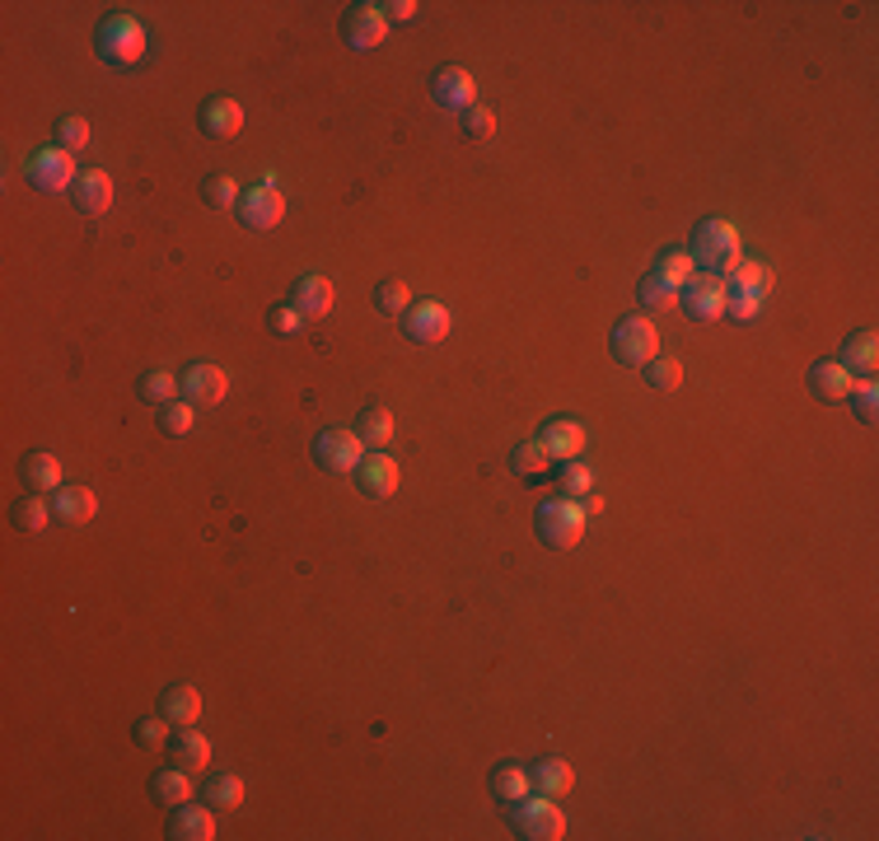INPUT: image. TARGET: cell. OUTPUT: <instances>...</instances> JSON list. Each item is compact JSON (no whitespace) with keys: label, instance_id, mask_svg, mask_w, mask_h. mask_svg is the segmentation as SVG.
I'll return each instance as SVG.
<instances>
[{"label":"cell","instance_id":"obj_46","mask_svg":"<svg viewBox=\"0 0 879 841\" xmlns=\"http://www.w3.org/2000/svg\"><path fill=\"white\" fill-rule=\"evenodd\" d=\"M463 131L473 136V141H486V136L496 131V117H492V108H482V104H473L463 112Z\"/></svg>","mask_w":879,"mask_h":841},{"label":"cell","instance_id":"obj_22","mask_svg":"<svg viewBox=\"0 0 879 841\" xmlns=\"http://www.w3.org/2000/svg\"><path fill=\"white\" fill-rule=\"evenodd\" d=\"M169 757H173V767H183V772H206L211 767V738L202 730L183 725L169 738Z\"/></svg>","mask_w":879,"mask_h":841},{"label":"cell","instance_id":"obj_29","mask_svg":"<svg viewBox=\"0 0 879 841\" xmlns=\"http://www.w3.org/2000/svg\"><path fill=\"white\" fill-rule=\"evenodd\" d=\"M772 290V271L763 262H739L730 277H726V295H753V300H768Z\"/></svg>","mask_w":879,"mask_h":841},{"label":"cell","instance_id":"obj_39","mask_svg":"<svg viewBox=\"0 0 879 841\" xmlns=\"http://www.w3.org/2000/svg\"><path fill=\"white\" fill-rule=\"evenodd\" d=\"M641 369H646V384L655 388V393H674V388L683 384V365L674 356H655V360H646Z\"/></svg>","mask_w":879,"mask_h":841},{"label":"cell","instance_id":"obj_36","mask_svg":"<svg viewBox=\"0 0 879 841\" xmlns=\"http://www.w3.org/2000/svg\"><path fill=\"white\" fill-rule=\"evenodd\" d=\"M131 743H136V748H146V753L169 748V720L164 715H141L131 725Z\"/></svg>","mask_w":879,"mask_h":841},{"label":"cell","instance_id":"obj_7","mask_svg":"<svg viewBox=\"0 0 879 841\" xmlns=\"http://www.w3.org/2000/svg\"><path fill=\"white\" fill-rule=\"evenodd\" d=\"M683 314L697 323H716L726 314V277H711V271H693V281L678 290Z\"/></svg>","mask_w":879,"mask_h":841},{"label":"cell","instance_id":"obj_1","mask_svg":"<svg viewBox=\"0 0 879 841\" xmlns=\"http://www.w3.org/2000/svg\"><path fill=\"white\" fill-rule=\"evenodd\" d=\"M688 258H693L701 271H711V277H730V271L744 262V258H739V229H735L730 220H720V215L701 220V225L693 229Z\"/></svg>","mask_w":879,"mask_h":841},{"label":"cell","instance_id":"obj_25","mask_svg":"<svg viewBox=\"0 0 879 841\" xmlns=\"http://www.w3.org/2000/svg\"><path fill=\"white\" fill-rule=\"evenodd\" d=\"M290 304H296L304 319H328L332 304H337V290H332L328 277H300L296 281V300H290Z\"/></svg>","mask_w":879,"mask_h":841},{"label":"cell","instance_id":"obj_32","mask_svg":"<svg viewBox=\"0 0 879 841\" xmlns=\"http://www.w3.org/2000/svg\"><path fill=\"white\" fill-rule=\"evenodd\" d=\"M356 435L369 449H384L388 440H394V412H388V407H365V412L356 417Z\"/></svg>","mask_w":879,"mask_h":841},{"label":"cell","instance_id":"obj_24","mask_svg":"<svg viewBox=\"0 0 879 841\" xmlns=\"http://www.w3.org/2000/svg\"><path fill=\"white\" fill-rule=\"evenodd\" d=\"M52 515L62 524H89L99 515V496L89 492V486H62V492H52Z\"/></svg>","mask_w":879,"mask_h":841},{"label":"cell","instance_id":"obj_34","mask_svg":"<svg viewBox=\"0 0 879 841\" xmlns=\"http://www.w3.org/2000/svg\"><path fill=\"white\" fill-rule=\"evenodd\" d=\"M136 393H141V402L164 407L183 393V379L173 375V369H150V375H141V384H136Z\"/></svg>","mask_w":879,"mask_h":841},{"label":"cell","instance_id":"obj_23","mask_svg":"<svg viewBox=\"0 0 879 841\" xmlns=\"http://www.w3.org/2000/svg\"><path fill=\"white\" fill-rule=\"evenodd\" d=\"M529 786H534V795H548V799L571 795L576 772H571V762H566V757H538L529 767Z\"/></svg>","mask_w":879,"mask_h":841},{"label":"cell","instance_id":"obj_4","mask_svg":"<svg viewBox=\"0 0 879 841\" xmlns=\"http://www.w3.org/2000/svg\"><path fill=\"white\" fill-rule=\"evenodd\" d=\"M511 828L524 841H561L566 837V813L548 795H524L511 805Z\"/></svg>","mask_w":879,"mask_h":841},{"label":"cell","instance_id":"obj_33","mask_svg":"<svg viewBox=\"0 0 879 841\" xmlns=\"http://www.w3.org/2000/svg\"><path fill=\"white\" fill-rule=\"evenodd\" d=\"M557 492L566 496V500H585L594 492V473H590V463H580V459H566V463H557Z\"/></svg>","mask_w":879,"mask_h":841},{"label":"cell","instance_id":"obj_16","mask_svg":"<svg viewBox=\"0 0 879 841\" xmlns=\"http://www.w3.org/2000/svg\"><path fill=\"white\" fill-rule=\"evenodd\" d=\"M169 837L173 841H211L216 837V809L211 805H179L169 809Z\"/></svg>","mask_w":879,"mask_h":841},{"label":"cell","instance_id":"obj_11","mask_svg":"<svg viewBox=\"0 0 879 841\" xmlns=\"http://www.w3.org/2000/svg\"><path fill=\"white\" fill-rule=\"evenodd\" d=\"M234 215H239L244 229H277L286 220V197L277 187H253L239 197V206H234Z\"/></svg>","mask_w":879,"mask_h":841},{"label":"cell","instance_id":"obj_26","mask_svg":"<svg viewBox=\"0 0 879 841\" xmlns=\"http://www.w3.org/2000/svg\"><path fill=\"white\" fill-rule=\"evenodd\" d=\"M837 365H847L851 375H861V379H875V369H879V337H875V327L851 332L847 346H843V360H837Z\"/></svg>","mask_w":879,"mask_h":841},{"label":"cell","instance_id":"obj_15","mask_svg":"<svg viewBox=\"0 0 879 841\" xmlns=\"http://www.w3.org/2000/svg\"><path fill=\"white\" fill-rule=\"evenodd\" d=\"M19 482L29 486L33 496H47V492H62V459L47 454V449H33V454L19 459Z\"/></svg>","mask_w":879,"mask_h":841},{"label":"cell","instance_id":"obj_44","mask_svg":"<svg viewBox=\"0 0 879 841\" xmlns=\"http://www.w3.org/2000/svg\"><path fill=\"white\" fill-rule=\"evenodd\" d=\"M89 122H85V117H62V122H56V145H62V150H85L89 145Z\"/></svg>","mask_w":879,"mask_h":841},{"label":"cell","instance_id":"obj_47","mask_svg":"<svg viewBox=\"0 0 879 841\" xmlns=\"http://www.w3.org/2000/svg\"><path fill=\"white\" fill-rule=\"evenodd\" d=\"M726 314L735 323H753L758 314H763V300H753V295H726Z\"/></svg>","mask_w":879,"mask_h":841},{"label":"cell","instance_id":"obj_31","mask_svg":"<svg viewBox=\"0 0 879 841\" xmlns=\"http://www.w3.org/2000/svg\"><path fill=\"white\" fill-rule=\"evenodd\" d=\"M492 795L501 799V805H515V799L534 795V786H529V772H524V767H515V762H501V767L492 772Z\"/></svg>","mask_w":879,"mask_h":841},{"label":"cell","instance_id":"obj_40","mask_svg":"<svg viewBox=\"0 0 879 841\" xmlns=\"http://www.w3.org/2000/svg\"><path fill=\"white\" fill-rule=\"evenodd\" d=\"M239 197H244V192H239V183H234L229 173H206V179H202V202L206 206H239Z\"/></svg>","mask_w":879,"mask_h":841},{"label":"cell","instance_id":"obj_10","mask_svg":"<svg viewBox=\"0 0 879 841\" xmlns=\"http://www.w3.org/2000/svg\"><path fill=\"white\" fill-rule=\"evenodd\" d=\"M449 327H454V319H449V309L440 300H426V304H412L403 314V332L412 337L417 346H440L449 337Z\"/></svg>","mask_w":879,"mask_h":841},{"label":"cell","instance_id":"obj_41","mask_svg":"<svg viewBox=\"0 0 879 841\" xmlns=\"http://www.w3.org/2000/svg\"><path fill=\"white\" fill-rule=\"evenodd\" d=\"M693 271H697V262H693V258H688V252H683V248H674V252H664V258H660L655 277H664V281H669L674 290H683V285L693 281Z\"/></svg>","mask_w":879,"mask_h":841},{"label":"cell","instance_id":"obj_45","mask_svg":"<svg viewBox=\"0 0 879 841\" xmlns=\"http://www.w3.org/2000/svg\"><path fill=\"white\" fill-rule=\"evenodd\" d=\"M851 402H856V417H861L866 425H875V417H879V384L875 379H856Z\"/></svg>","mask_w":879,"mask_h":841},{"label":"cell","instance_id":"obj_12","mask_svg":"<svg viewBox=\"0 0 879 841\" xmlns=\"http://www.w3.org/2000/svg\"><path fill=\"white\" fill-rule=\"evenodd\" d=\"M225 393H229V375L221 365L197 360V365L183 369V398L192 407H216V402H225Z\"/></svg>","mask_w":879,"mask_h":841},{"label":"cell","instance_id":"obj_43","mask_svg":"<svg viewBox=\"0 0 879 841\" xmlns=\"http://www.w3.org/2000/svg\"><path fill=\"white\" fill-rule=\"evenodd\" d=\"M304 323H309V319L300 314L296 304H271V309H267V327L277 332V337H300Z\"/></svg>","mask_w":879,"mask_h":841},{"label":"cell","instance_id":"obj_20","mask_svg":"<svg viewBox=\"0 0 879 841\" xmlns=\"http://www.w3.org/2000/svg\"><path fill=\"white\" fill-rule=\"evenodd\" d=\"M160 715L169 720V725H197L202 720V692L192 688V682H173V688L160 692Z\"/></svg>","mask_w":879,"mask_h":841},{"label":"cell","instance_id":"obj_35","mask_svg":"<svg viewBox=\"0 0 879 841\" xmlns=\"http://www.w3.org/2000/svg\"><path fill=\"white\" fill-rule=\"evenodd\" d=\"M52 519H56V515H52V505H43L37 496L14 500V510H10V524L19 528V533H43V528H47Z\"/></svg>","mask_w":879,"mask_h":841},{"label":"cell","instance_id":"obj_17","mask_svg":"<svg viewBox=\"0 0 879 841\" xmlns=\"http://www.w3.org/2000/svg\"><path fill=\"white\" fill-rule=\"evenodd\" d=\"M398 459H388V454H365L361 459V467H356V482H361V496H369V500H384V496H394L398 492Z\"/></svg>","mask_w":879,"mask_h":841},{"label":"cell","instance_id":"obj_19","mask_svg":"<svg viewBox=\"0 0 879 841\" xmlns=\"http://www.w3.org/2000/svg\"><path fill=\"white\" fill-rule=\"evenodd\" d=\"M810 388H814V398H824V402H847L851 388H856V375L837 360H814L810 365Z\"/></svg>","mask_w":879,"mask_h":841},{"label":"cell","instance_id":"obj_13","mask_svg":"<svg viewBox=\"0 0 879 841\" xmlns=\"http://www.w3.org/2000/svg\"><path fill=\"white\" fill-rule=\"evenodd\" d=\"M538 444L548 449V454H553L557 463H566V459H580V454H585V444H590V435H585V425H580L576 417H557V421H543Z\"/></svg>","mask_w":879,"mask_h":841},{"label":"cell","instance_id":"obj_38","mask_svg":"<svg viewBox=\"0 0 879 841\" xmlns=\"http://www.w3.org/2000/svg\"><path fill=\"white\" fill-rule=\"evenodd\" d=\"M375 309L379 314H407V309H412V290H407V281H398V277L379 281L375 285Z\"/></svg>","mask_w":879,"mask_h":841},{"label":"cell","instance_id":"obj_8","mask_svg":"<svg viewBox=\"0 0 879 841\" xmlns=\"http://www.w3.org/2000/svg\"><path fill=\"white\" fill-rule=\"evenodd\" d=\"M361 459H365V444H361L356 430H323V435L314 440V463L332 477L356 473Z\"/></svg>","mask_w":879,"mask_h":841},{"label":"cell","instance_id":"obj_27","mask_svg":"<svg viewBox=\"0 0 879 841\" xmlns=\"http://www.w3.org/2000/svg\"><path fill=\"white\" fill-rule=\"evenodd\" d=\"M553 454L543 449L538 440H529V444H515V454H511V473L519 477V482H529V486H543L553 477Z\"/></svg>","mask_w":879,"mask_h":841},{"label":"cell","instance_id":"obj_3","mask_svg":"<svg viewBox=\"0 0 879 841\" xmlns=\"http://www.w3.org/2000/svg\"><path fill=\"white\" fill-rule=\"evenodd\" d=\"M585 524H590V515L580 510V500H566V496L543 500L534 510V528H538L543 547H557V552H566V547H576L585 538Z\"/></svg>","mask_w":879,"mask_h":841},{"label":"cell","instance_id":"obj_9","mask_svg":"<svg viewBox=\"0 0 879 841\" xmlns=\"http://www.w3.org/2000/svg\"><path fill=\"white\" fill-rule=\"evenodd\" d=\"M384 33H388L384 6H351L342 14V37H346L351 52H375L384 43Z\"/></svg>","mask_w":879,"mask_h":841},{"label":"cell","instance_id":"obj_28","mask_svg":"<svg viewBox=\"0 0 879 841\" xmlns=\"http://www.w3.org/2000/svg\"><path fill=\"white\" fill-rule=\"evenodd\" d=\"M150 795H154V805H164V809H179V805H187L192 795V772H183V767H164V772H154L150 776Z\"/></svg>","mask_w":879,"mask_h":841},{"label":"cell","instance_id":"obj_21","mask_svg":"<svg viewBox=\"0 0 879 841\" xmlns=\"http://www.w3.org/2000/svg\"><path fill=\"white\" fill-rule=\"evenodd\" d=\"M71 202H75V211H85V215H104L112 206V179L104 169H85L81 179H75V187H71Z\"/></svg>","mask_w":879,"mask_h":841},{"label":"cell","instance_id":"obj_42","mask_svg":"<svg viewBox=\"0 0 879 841\" xmlns=\"http://www.w3.org/2000/svg\"><path fill=\"white\" fill-rule=\"evenodd\" d=\"M636 300H641V309H674V304H678V290L651 271V277L636 285Z\"/></svg>","mask_w":879,"mask_h":841},{"label":"cell","instance_id":"obj_30","mask_svg":"<svg viewBox=\"0 0 879 841\" xmlns=\"http://www.w3.org/2000/svg\"><path fill=\"white\" fill-rule=\"evenodd\" d=\"M202 795H206V805L216 809V813L239 809V805H244V776H234V772H211Z\"/></svg>","mask_w":879,"mask_h":841},{"label":"cell","instance_id":"obj_48","mask_svg":"<svg viewBox=\"0 0 879 841\" xmlns=\"http://www.w3.org/2000/svg\"><path fill=\"white\" fill-rule=\"evenodd\" d=\"M417 0H388V6H384V14L388 19H403V24H407V19H417Z\"/></svg>","mask_w":879,"mask_h":841},{"label":"cell","instance_id":"obj_2","mask_svg":"<svg viewBox=\"0 0 879 841\" xmlns=\"http://www.w3.org/2000/svg\"><path fill=\"white\" fill-rule=\"evenodd\" d=\"M99 56L108 66H141L146 62V52H150V33H146V24L141 19H131V14H108L104 24H99Z\"/></svg>","mask_w":879,"mask_h":841},{"label":"cell","instance_id":"obj_14","mask_svg":"<svg viewBox=\"0 0 879 841\" xmlns=\"http://www.w3.org/2000/svg\"><path fill=\"white\" fill-rule=\"evenodd\" d=\"M431 94H436V104H440V108H449V112H468V108L478 104V80H473V75H468L463 66H444V71L436 75Z\"/></svg>","mask_w":879,"mask_h":841},{"label":"cell","instance_id":"obj_18","mask_svg":"<svg viewBox=\"0 0 879 841\" xmlns=\"http://www.w3.org/2000/svg\"><path fill=\"white\" fill-rule=\"evenodd\" d=\"M197 122L211 141H229V136H239V127H244V108L234 99H225V94H211L197 112Z\"/></svg>","mask_w":879,"mask_h":841},{"label":"cell","instance_id":"obj_37","mask_svg":"<svg viewBox=\"0 0 879 841\" xmlns=\"http://www.w3.org/2000/svg\"><path fill=\"white\" fill-rule=\"evenodd\" d=\"M192 425H197V407L187 398H173L160 407V430L164 435H192Z\"/></svg>","mask_w":879,"mask_h":841},{"label":"cell","instance_id":"obj_6","mask_svg":"<svg viewBox=\"0 0 879 841\" xmlns=\"http://www.w3.org/2000/svg\"><path fill=\"white\" fill-rule=\"evenodd\" d=\"M24 173H29V183H33L37 192H71L75 179H81V169H75V154L62 150V145H47V150L29 154V160H24Z\"/></svg>","mask_w":879,"mask_h":841},{"label":"cell","instance_id":"obj_5","mask_svg":"<svg viewBox=\"0 0 879 841\" xmlns=\"http://www.w3.org/2000/svg\"><path fill=\"white\" fill-rule=\"evenodd\" d=\"M609 346H613V360H618V365H636V369H641L646 360L660 356V332H655L651 319L632 314V319H622V323L613 327Z\"/></svg>","mask_w":879,"mask_h":841}]
</instances>
